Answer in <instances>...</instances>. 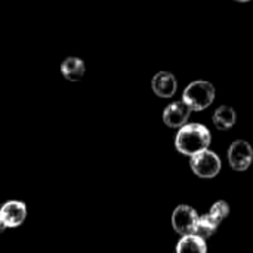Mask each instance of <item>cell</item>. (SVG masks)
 <instances>
[{
	"label": "cell",
	"instance_id": "obj_12",
	"mask_svg": "<svg viewBox=\"0 0 253 253\" xmlns=\"http://www.w3.org/2000/svg\"><path fill=\"white\" fill-rule=\"evenodd\" d=\"M216 228H218V224L206 213V215L199 218L196 230H194V236H197L203 240H208L209 237H212L215 234Z\"/></svg>",
	"mask_w": 253,
	"mask_h": 253
},
{
	"label": "cell",
	"instance_id": "obj_2",
	"mask_svg": "<svg viewBox=\"0 0 253 253\" xmlns=\"http://www.w3.org/2000/svg\"><path fill=\"white\" fill-rule=\"evenodd\" d=\"M215 99V87L208 80L191 82L182 93V102L188 105L191 111H203L212 105Z\"/></svg>",
	"mask_w": 253,
	"mask_h": 253
},
{
	"label": "cell",
	"instance_id": "obj_14",
	"mask_svg": "<svg viewBox=\"0 0 253 253\" xmlns=\"http://www.w3.org/2000/svg\"><path fill=\"white\" fill-rule=\"evenodd\" d=\"M4 230H6V227H4V224L0 221V234H3V233H4Z\"/></svg>",
	"mask_w": 253,
	"mask_h": 253
},
{
	"label": "cell",
	"instance_id": "obj_11",
	"mask_svg": "<svg viewBox=\"0 0 253 253\" xmlns=\"http://www.w3.org/2000/svg\"><path fill=\"white\" fill-rule=\"evenodd\" d=\"M176 253H208L206 240L194 234L184 236L176 245Z\"/></svg>",
	"mask_w": 253,
	"mask_h": 253
},
{
	"label": "cell",
	"instance_id": "obj_6",
	"mask_svg": "<svg viewBox=\"0 0 253 253\" xmlns=\"http://www.w3.org/2000/svg\"><path fill=\"white\" fill-rule=\"evenodd\" d=\"M190 114H191V110L188 108V105L182 101H176V102L169 104L165 108L163 122L166 126H169L172 129H179L184 125H187Z\"/></svg>",
	"mask_w": 253,
	"mask_h": 253
},
{
	"label": "cell",
	"instance_id": "obj_3",
	"mask_svg": "<svg viewBox=\"0 0 253 253\" xmlns=\"http://www.w3.org/2000/svg\"><path fill=\"white\" fill-rule=\"evenodd\" d=\"M190 166L194 175L199 178H215L222 168L221 159L216 153L211 151L209 148L191 156Z\"/></svg>",
	"mask_w": 253,
	"mask_h": 253
},
{
	"label": "cell",
	"instance_id": "obj_15",
	"mask_svg": "<svg viewBox=\"0 0 253 253\" xmlns=\"http://www.w3.org/2000/svg\"><path fill=\"white\" fill-rule=\"evenodd\" d=\"M236 1H242V3H246V1H251V0H236Z\"/></svg>",
	"mask_w": 253,
	"mask_h": 253
},
{
	"label": "cell",
	"instance_id": "obj_13",
	"mask_svg": "<svg viewBox=\"0 0 253 253\" xmlns=\"http://www.w3.org/2000/svg\"><path fill=\"white\" fill-rule=\"evenodd\" d=\"M228 213H230V206H228V203L224 202V200H219V202H216V203L212 205V208H211V211H209L208 215L219 225V224L228 216Z\"/></svg>",
	"mask_w": 253,
	"mask_h": 253
},
{
	"label": "cell",
	"instance_id": "obj_8",
	"mask_svg": "<svg viewBox=\"0 0 253 253\" xmlns=\"http://www.w3.org/2000/svg\"><path fill=\"white\" fill-rule=\"evenodd\" d=\"M151 89L160 98H170L176 93L178 89L176 77L169 71H160L153 77Z\"/></svg>",
	"mask_w": 253,
	"mask_h": 253
},
{
	"label": "cell",
	"instance_id": "obj_7",
	"mask_svg": "<svg viewBox=\"0 0 253 253\" xmlns=\"http://www.w3.org/2000/svg\"><path fill=\"white\" fill-rule=\"evenodd\" d=\"M27 216V208L22 202H6L0 208V221L4 224V227H19Z\"/></svg>",
	"mask_w": 253,
	"mask_h": 253
},
{
	"label": "cell",
	"instance_id": "obj_1",
	"mask_svg": "<svg viewBox=\"0 0 253 253\" xmlns=\"http://www.w3.org/2000/svg\"><path fill=\"white\" fill-rule=\"evenodd\" d=\"M211 141H212L211 130L205 125L187 123L182 127H179L175 138V147L181 154L191 157L200 151L208 150Z\"/></svg>",
	"mask_w": 253,
	"mask_h": 253
},
{
	"label": "cell",
	"instance_id": "obj_5",
	"mask_svg": "<svg viewBox=\"0 0 253 253\" xmlns=\"http://www.w3.org/2000/svg\"><path fill=\"white\" fill-rule=\"evenodd\" d=\"M228 163L236 172H245L249 169L253 162V148L248 141L237 139L234 141L227 153Z\"/></svg>",
	"mask_w": 253,
	"mask_h": 253
},
{
	"label": "cell",
	"instance_id": "obj_10",
	"mask_svg": "<svg viewBox=\"0 0 253 253\" xmlns=\"http://www.w3.org/2000/svg\"><path fill=\"white\" fill-rule=\"evenodd\" d=\"M212 120L218 130H228L236 125L237 114H236L234 108H231L228 105H221L215 110Z\"/></svg>",
	"mask_w": 253,
	"mask_h": 253
},
{
	"label": "cell",
	"instance_id": "obj_9",
	"mask_svg": "<svg viewBox=\"0 0 253 253\" xmlns=\"http://www.w3.org/2000/svg\"><path fill=\"white\" fill-rule=\"evenodd\" d=\"M86 71L84 62L77 56H68L61 62V73L70 82H79Z\"/></svg>",
	"mask_w": 253,
	"mask_h": 253
},
{
	"label": "cell",
	"instance_id": "obj_4",
	"mask_svg": "<svg viewBox=\"0 0 253 253\" xmlns=\"http://www.w3.org/2000/svg\"><path fill=\"white\" fill-rule=\"evenodd\" d=\"M199 218L200 215L196 212V209L188 205H179L172 213V227L182 237L191 236L194 234Z\"/></svg>",
	"mask_w": 253,
	"mask_h": 253
}]
</instances>
